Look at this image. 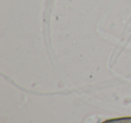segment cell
<instances>
[{
    "mask_svg": "<svg viewBox=\"0 0 131 123\" xmlns=\"http://www.w3.org/2000/svg\"><path fill=\"white\" fill-rule=\"evenodd\" d=\"M102 123H131V117L117 118V119H107Z\"/></svg>",
    "mask_w": 131,
    "mask_h": 123,
    "instance_id": "cell-1",
    "label": "cell"
}]
</instances>
